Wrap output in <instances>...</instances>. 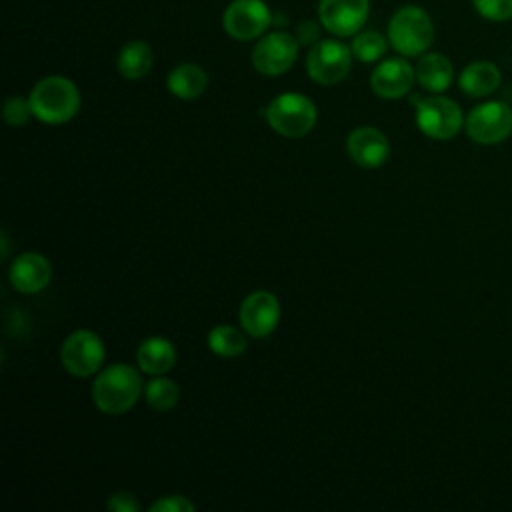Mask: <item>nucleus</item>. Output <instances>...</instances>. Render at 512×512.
I'll use <instances>...</instances> for the list:
<instances>
[{
  "label": "nucleus",
  "mask_w": 512,
  "mask_h": 512,
  "mask_svg": "<svg viewBox=\"0 0 512 512\" xmlns=\"http://www.w3.org/2000/svg\"><path fill=\"white\" fill-rule=\"evenodd\" d=\"M464 128L468 138L476 144H500L512 134V106L500 100H486L482 104H476L468 112Z\"/></svg>",
  "instance_id": "nucleus-5"
},
{
  "label": "nucleus",
  "mask_w": 512,
  "mask_h": 512,
  "mask_svg": "<svg viewBox=\"0 0 512 512\" xmlns=\"http://www.w3.org/2000/svg\"><path fill=\"white\" fill-rule=\"evenodd\" d=\"M240 324L248 336L266 338L270 336L280 320V304L272 292L256 290L244 298L238 310Z\"/></svg>",
  "instance_id": "nucleus-12"
},
{
  "label": "nucleus",
  "mask_w": 512,
  "mask_h": 512,
  "mask_svg": "<svg viewBox=\"0 0 512 512\" xmlns=\"http://www.w3.org/2000/svg\"><path fill=\"white\" fill-rule=\"evenodd\" d=\"M502 72L490 60H474L466 64L458 76L460 90L470 98H486L500 88Z\"/></svg>",
  "instance_id": "nucleus-16"
},
{
  "label": "nucleus",
  "mask_w": 512,
  "mask_h": 512,
  "mask_svg": "<svg viewBox=\"0 0 512 512\" xmlns=\"http://www.w3.org/2000/svg\"><path fill=\"white\" fill-rule=\"evenodd\" d=\"M106 508L112 510V512H138L140 504H138V500H136L132 494H128V492H116V494H112V496L108 498Z\"/></svg>",
  "instance_id": "nucleus-27"
},
{
  "label": "nucleus",
  "mask_w": 512,
  "mask_h": 512,
  "mask_svg": "<svg viewBox=\"0 0 512 512\" xmlns=\"http://www.w3.org/2000/svg\"><path fill=\"white\" fill-rule=\"evenodd\" d=\"M298 46V38L284 30L264 34L252 50V66L264 76H280L294 66Z\"/></svg>",
  "instance_id": "nucleus-8"
},
{
  "label": "nucleus",
  "mask_w": 512,
  "mask_h": 512,
  "mask_svg": "<svg viewBox=\"0 0 512 512\" xmlns=\"http://www.w3.org/2000/svg\"><path fill=\"white\" fill-rule=\"evenodd\" d=\"M370 14V0H320V24L334 36L346 38L362 30Z\"/></svg>",
  "instance_id": "nucleus-11"
},
{
  "label": "nucleus",
  "mask_w": 512,
  "mask_h": 512,
  "mask_svg": "<svg viewBox=\"0 0 512 512\" xmlns=\"http://www.w3.org/2000/svg\"><path fill=\"white\" fill-rule=\"evenodd\" d=\"M416 126L432 140H450L464 126L460 106L446 96L416 98Z\"/></svg>",
  "instance_id": "nucleus-6"
},
{
  "label": "nucleus",
  "mask_w": 512,
  "mask_h": 512,
  "mask_svg": "<svg viewBox=\"0 0 512 512\" xmlns=\"http://www.w3.org/2000/svg\"><path fill=\"white\" fill-rule=\"evenodd\" d=\"M270 128L286 138L306 136L318 118L314 102L300 92L278 94L264 110Z\"/></svg>",
  "instance_id": "nucleus-4"
},
{
  "label": "nucleus",
  "mask_w": 512,
  "mask_h": 512,
  "mask_svg": "<svg viewBox=\"0 0 512 512\" xmlns=\"http://www.w3.org/2000/svg\"><path fill=\"white\" fill-rule=\"evenodd\" d=\"M166 86L172 96L180 100H194L208 88V74L198 64H180L170 70Z\"/></svg>",
  "instance_id": "nucleus-19"
},
{
  "label": "nucleus",
  "mask_w": 512,
  "mask_h": 512,
  "mask_svg": "<svg viewBox=\"0 0 512 512\" xmlns=\"http://www.w3.org/2000/svg\"><path fill=\"white\" fill-rule=\"evenodd\" d=\"M140 392V374L128 364H112L104 368L92 384V400L96 408L110 416L128 412L138 402Z\"/></svg>",
  "instance_id": "nucleus-1"
},
{
  "label": "nucleus",
  "mask_w": 512,
  "mask_h": 512,
  "mask_svg": "<svg viewBox=\"0 0 512 512\" xmlns=\"http://www.w3.org/2000/svg\"><path fill=\"white\" fill-rule=\"evenodd\" d=\"M208 346L220 358H234V356H240L246 350L248 340H246L244 332H240L238 328L228 326V324H220V326H214L210 330Z\"/></svg>",
  "instance_id": "nucleus-21"
},
{
  "label": "nucleus",
  "mask_w": 512,
  "mask_h": 512,
  "mask_svg": "<svg viewBox=\"0 0 512 512\" xmlns=\"http://www.w3.org/2000/svg\"><path fill=\"white\" fill-rule=\"evenodd\" d=\"M296 38L300 44H316L320 40V26L314 20L300 22L296 28Z\"/></svg>",
  "instance_id": "nucleus-28"
},
{
  "label": "nucleus",
  "mask_w": 512,
  "mask_h": 512,
  "mask_svg": "<svg viewBox=\"0 0 512 512\" xmlns=\"http://www.w3.org/2000/svg\"><path fill=\"white\" fill-rule=\"evenodd\" d=\"M104 356V344L92 330H74L60 350V360L66 372L80 378L96 374L102 368Z\"/></svg>",
  "instance_id": "nucleus-9"
},
{
  "label": "nucleus",
  "mask_w": 512,
  "mask_h": 512,
  "mask_svg": "<svg viewBox=\"0 0 512 512\" xmlns=\"http://www.w3.org/2000/svg\"><path fill=\"white\" fill-rule=\"evenodd\" d=\"M136 360H138V368L144 374L160 376V374H166L176 364V348L170 340L162 336H152L138 346Z\"/></svg>",
  "instance_id": "nucleus-18"
},
{
  "label": "nucleus",
  "mask_w": 512,
  "mask_h": 512,
  "mask_svg": "<svg viewBox=\"0 0 512 512\" xmlns=\"http://www.w3.org/2000/svg\"><path fill=\"white\" fill-rule=\"evenodd\" d=\"M154 64L152 48L144 40H132L122 46L116 66L118 72L128 80H140L144 78Z\"/></svg>",
  "instance_id": "nucleus-20"
},
{
  "label": "nucleus",
  "mask_w": 512,
  "mask_h": 512,
  "mask_svg": "<svg viewBox=\"0 0 512 512\" xmlns=\"http://www.w3.org/2000/svg\"><path fill=\"white\" fill-rule=\"evenodd\" d=\"M352 56V48L340 40H318L316 44H312L306 56L308 76L322 86L338 84L350 74Z\"/></svg>",
  "instance_id": "nucleus-7"
},
{
  "label": "nucleus",
  "mask_w": 512,
  "mask_h": 512,
  "mask_svg": "<svg viewBox=\"0 0 512 512\" xmlns=\"http://www.w3.org/2000/svg\"><path fill=\"white\" fill-rule=\"evenodd\" d=\"M196 506L180 494H170L164 498H158L156 502L150 504V512H192Z\"/></svg>",
  "instance_id": "nucleus-26"
},
{
  "label": "nucleus",
  "mask_w": 512,
  "mask_h": 512,
  "mask_svg": "<svg viewBox=\"0 0 512 512\" xmlns=\"http://www.w3.org/2000/svg\"><path fill=\"white\" fill-rule=\"evenodd\" d=\"M386 38L400 56H422L434 42L432 18L422 6H400L388 22Z\"/></svg>",
  "instance_id": "nucleus-3"
},
{
  "label": "nucleus",
  "mask_w": 512,
  "mask_h": 512,
  "mask_svg": "<svg viewBox=\"0 0 512 512\" xmlns=\"http://www.w3.org/2000/svg\"><path fill=\"white\" fill-rule=\"evenodd\" d=\"M416 82L434 94H440L450 88L454 80L452 62L440 52H424L416 62Z\"/></svg>",
  "instance_id": "nucleus-17"
},
{
  "label": "nucleus",
  "mask_w": 512,
  "mask_h": 512,
  "mask_svg": "<svg viewBox=\"0 0 512 512\" xmlns=\"http://www.w3.org/2000/svg\"><path fill=\"white\" fill-rule=\"evenodd\" d=\"M352 54L360 62H376L388 50V38H384L378 30H362L352 38Z\"/></svg>",
  "instance_id": "nucleus-23"
},
{
  "label": "nucleus",
  "mask_w": 512,
  "mask_h": 512,
  "mask_svg": "<svg viewBox=\"0 0 512 512\" xmlns=\"http://www.w3.org/2000/svg\"><path fill=\"white\" fill-rule=\"evenodd\" d=\"M346 152L350 160L362 168H378L390 156V142L374 126H358L346 138Z\"/></svg>",
  "instance_id": "nucleus-14"
},
{
  "label": "nucleus",
  "mask_w": 512,
  "mask_h": 512,
  "mask_svg": "<svg viewBox=\"0 0 512 512\" xmlns=\"http://www.w3.org/2000/svg\"><path fill=\"white\" fill-rule=\"evenodd\" d=\"M52 264L40 252H24L10 264V284L22 294H36L48 286Z\"/></svg>",
  "instance_id": "nucleus-15"
},
{
  "label": "nucleus",
  "mask_w": 512,
  "mask_h": 512,
  "mask_svg": "<svg viewBox=\"0 0 512 512\" xmlns=\"http://www.w3.org/2000/svg\"><path fill=\"white\" fill-rule=\"evenodd\" d=\"M416 80V70L406 58H386L370 74V88L378 98L398 100L406 96Z\"/></svg>",
  "instance_id": "nucleus-13"
},
{
  "label": "nucleus",
  "mask_w": 512,
  "mask_h": 512,
  "mask_svg": "<svg viewBox=\"0 0 512 512\" xmlns=\"http://www.w3.org/2000/svg\"><path fill=\"white\" fill-rule=\"evenodd\" d=\"M474 10L490 22L512 20V0H472Z\"/></svg>",
  "instance_id": "nucleus-24"
},
{
  "label": "nucleus",
  "mask_w": 512,
  "mask_h": 512,
  "mask_svg": "<svg viewBox=\"0 0 512 512\" xmlns=\"http://www.w3.org/2000/svg\"><path fill=\"white\" fill-rule=\"evenodd\" d=\"M272 12L262 0H232L222 14L224 32L234 40H254L272 24Z\"/></svg>",
  "instance_id": "nucleus-10"
},
{
  "label": "nucleus",
  "mask_w": 512,
  "mask_h": 512,
  "mask_svg": "<svg viewBox=\"0 0 512 512\" xmlns=\"http://www.w3.org/2000/svg\"><path fill=\"white\" fill-rule=\"evenodd\" d=\"M32 116L44 124H64L72 120L80 108V92L70 78L46 76L32 88Z\"/></svg>",
  "instance_id": "nucleus-2"
},
{
  "label": "nucleus",
  "mask_w": 512,
  "mask_h": 512,
  "mask_svg": "<svg viewBox=\"0 0 512 512\" xmlns=\"http://www.w3.org/2000/svg\"><path fill=\"white\" fill-rule=\"evenodd\" d=\"M30 114H32L30 100H24V98H20V96L8 98L6 104H4V112H2L4 122H6L8 126H22V124H26L28 118H30Z\"/></svg>",
  "instance_id": "nucleus-25"
},
{
  "label": "nucleus",
  "mask_w": 512,
  "mask_h": 512,
  "mask_svg": "<svg viewBox=\"0 0 512 512\" xmlns=\"http://www.w3.org/2000/svg\"><path fill=\"white\" fill-rule=\"evenodd\" d=\"M144 396H146V402L152 410H158V412H166L170 408H174L178 404V386L176 382H172L170 378H164L162 374L160 376H154L146 388H144Z\"/></svg>",
  "instance_id": "nucleus-22"
}]
</instances>
